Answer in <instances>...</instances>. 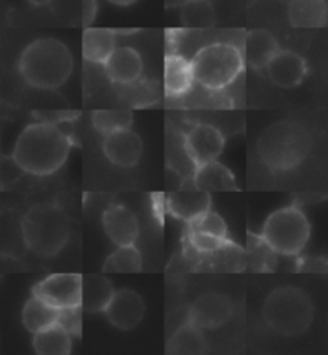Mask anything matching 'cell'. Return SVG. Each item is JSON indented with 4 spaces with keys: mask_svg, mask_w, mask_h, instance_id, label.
<instances>
[{
    "mask_svg": "<svg viewBox=\"0 0 328 355\" xmlns=\"http://www.w3.org/2000/svg\"><path fill=\"white\" fill-rule=\"evenodd\" d=\"M71 148L72 139L58 125L39 122L21 132L13 149V160L26 173L46 176L64 165Z\"/></svg>",
    "mask_w": 328,
    "mask_h": 355,
    "instance_id": "cell-1",
    "label": "cell"
},
{
    "mask_svg": "<svg viewBox=\"0 0 328 355\" xmlns=\"http://www.w3.org/2000/svg\"><path fill=\"white\" fill-rule=\"evenodd\" d=\"M18 71L26 83L39 90H56L74 72L71 50L58 39H37L26 46L18 61Z\"/></svg>",
    "mask_w": 328,
    "mask_h": 355,
    "instance_id": "cell-2",
    "label": "cell"
},
{
    "mask_svg": "<svg viewBox=\"0 0 328 355\" xmlns=\"http://www.w3.org/2000/svg\"><path fill=\"white\" fill-rule=\"evenodd\" d=\"M21 234L26 247L37 257H56L71 236L69 216L55 203H37L21 219Z\"/></svg>",
    "mask_w": 328,
    "mask_h": 355,
    "instance_id": "cell-3",
    "label": "cell"
},
{
    "mask_svg": "<svg viewBox=\"0 0 328 355\" xmlns=\"http://www.w3.org/2000/svg\"><path fill=\"white\" fill-rule=\"evenodd\" d=\"M308 130L295 122H279L259 135L257 150L264 165L275 171H288L303 164L311 153Z\"/></svg>",
    "mask_w": 328,
    "mask_h": 355,
    "instance_id": "cell-4",
    "label": "cell"
},
{
    "mask_svg": "<svg viewBox=\"0 0 328 355\" xmlns=\"http://www.w3.org/2000/svg\"><path fill=\"white\" fill-rule=\"evenodd\" d=\"M261 314L270 330L282 336L296 338L309 330L314 306L306 291L296 286H280L266 297Z\"/></svg>",
    "mask_w": 328,
    "mask_h": 355,
    "instance_id": "cell-5",
    "label": "cell"
},
{
    "mask_svg": "<svg viewBox=\"0 0 328 355\" xmlns=\"http://www.w3.org/2000/svg\"><path fill=\"white\" fill-rule=\"evenodd\" d=\"M191 66L194 82L207 90L218 92L231 85L242 74L245 60L236 45L216 42L202 46L191 60Z\"/></svg>",
    "mask_w": 328,
    "mask_h": 355,
    "instance_id": "cell-6",
    "label": "cell"
},
{
    "mask_svg": "<svg viewBox=\"0 0 328 355\" xmlns=\"http://www.w3.org/2000/svg\"><path fill=\"white\" fill-rule=\"evenodd\" d=\"M259 236L275 253L296 257L309 242L311 226L303 210L290 205L274 211L266 219Z\"/></svg>",
    "mask_w": 328,
    "mask_h": 355,
    "instance_id": "cell-7",
    "label": "cell"
},
{
    "mask_svg": "<svg viewBox=\"0 0 328 355\" xmlns=\"http://www.w3.org/2000/svg\"><path fill=\"white\" fill-rule=\"evenodd\" d=\"M82 275L72 272L51 274L34 286L33 295L39 296L56 309L80 306Z\"/></svg>",
    "mask_w": 328,
    "mask_h": 355,
    "instance_id": "cell-8",
    "label": "cell"
},
{
    "mask_svg": "<svg viewBox=\"0 0 328 355\" xmlns=\"http://www.w3.org/2000/svg\"><path fill=\"white\" fill-rule=\"evenodd\" d=\"M232 315V302L220 293H205L197 297L189 307V323L200 330H215L225 325Z\"/></svg>",
    "mask_w": 328,
    "mask_h": 355,
    "instance_id": "cell-9",
    "label": "cell"
},
{
    "mask_svg": "<svg viewBox=\"0 0 328 355\" xmlns=\"http://www.w3.org/2000/svg\"><path fill=\"white\" fill-rule=\"evenodd\" d=\"M184 149L187 157L194 165L216 160L225 149V137L216 127L208 123L194 125L184 137Z\"/></svg>",
    "mask_w": 328,
    "mask_h": 355,
    "instance_id": "cell-10",
    "label": "cell"
},
{
    "mask_svg": "<svg viewBox=\"0 0 328 355\" xmlns=\"http://www.w3.org/2000/svg\"><path fill=\"white\" fill-rule=\"evenodd\" d=\"M144 301L139 293L133 290H119L104 309L109 323L119 330H132L138 327L144 317Z\"/></svg>",
    "mask_w": 328,
    "mask_h": 355,
    "instance_id": "cell-11",
    "label": "cell"
},
{
    "mask_svg": "<svg viewBox=\"0 0 328 355\" xmlns=\"http://www.w3.org/2000/svg\"><path fill=\"white\" fill-rule=\"evenodd\" d=\"M103 153L111 164L128 168L137 165L141 159L143 141L130 128L116 130L104 135Z\"/></svg>",
    "mask_w": 328,
    "mask_h": 355,
    "instance_id": "cell-12",
    "label": "cell"
},
{
    "mask_svg": "<svg viewBox=\"0 0 328 355\" xmlns=\"http://www.w3.org/2000/svg\"><path fill=\"white\" fill-rule=\"evenodd\" d=\"M269 80L280 88H295L308 74V62L291 50H279L266 66Z\"/></svg>",
    "mask_w": 328,
    "mask_h": 355,
    "instance_id": "cell-13",
    "label": "cell"
},
{
    "mask_svg": "<svg viewBox=\"0 0 328 355\" xmlns=\"http://www.w3.org/2000/svg\"><path fill=\"white\" fill-rule=\"evenodd\" d=\"M103 66L107 79L119 85H132L143 76L141 55L132 46H116Z\"/></svg>",
    "mask_w": 328,
    "mask_h": 355,
    "instance_id": "cell-14",
    "label": "cell"
},
{
    "mask_svg": "<svg viewBox=\"0 0 328 355\" xmlns=\"http://www.w3.org/2000/svg\"><path fill=\"white\" fill-rule=\"evenodd\" d=\"M103 227L109 240L117 247L133 245L139 237L138 218L125 205L109 207L103 215Z\"/></svg>",
    "mask_w": 328,
    "mask_h": 355,
    "instance_id": "cell-15",
    "label": "cell"
},
{
    "mask_svg": "<svg viewBox=\"0 0 328 355\" xmlns=\"http://www.w3.org/2000/svg\"><path fill=\"white\" fill-rule=\"evenodd\" d=\"M212 197L204 191H178L166 197V210L180 221L191 223L210 210Z\"/></svg>",
    "mask_w": 328,
    "mask_h": 355,
    "instance_id": "cell-16",
    "label": "cell"
},
{
    "mask_svg": "<svg viewBox=\"0 0 328 355\" xmlns=\"http://www.w3.org/2000/svg\"><path fill=\"white\" fill-rule=\"evenodd\" d=\"M194 85L191 61L180 53H169L165 56L164 67V90L170 98L186 95Z\"/></svg>",
    "mask_w": 328,
    "mask_h": 355,
    "instance_id": "cell-17",
    "label": "cell"
},
{
    "mask_svg": "<svg viewBox=\"0 0 328 355\" xmlns=\"http://www.w3.org/2000/svg\"><path fill=\"white\" fill-rule=\"evenodd\" d=\"M192 182H194V189L208 192V194L210 192L237 191L236 178L226 165L220 164L218 160L196 165Z\"/></svg>",
    "mask_w": 328,
    "mask_h": 355,
    "instance_id": "cell-18",
    "label": "cell"
},
{
    "mask_svg": "<svg viewBox=\"0 0 328 355\" xmlns=\"http://www.w3.org/2000/svg\"><path fill=\"white\" fill-rule=\"evenodd\" d=\"M280 50L277 39L268 29H252L243 45V60L254 69H266L269 61Z\"/></svg>",
    "mask_w": 328,
    "mask_h": 355,
    "instance_id": "cell-19",
    "label": "cell"
},
{
    "mask_svg": "<svg viewBox=\"0 0 328 355\" xmlns=\"http://www.w3.org/2000/svg\"><path fill=\"white\" fill-rule=\"evenodd\" d=\"M114 295L112 282L103 274L82 275L80 307L82 311L98 314L104 312Z\"/></svg>",
    "mask_w": 328,
    "mask_h": 355,
    "instance_id": "cell-20",
    "label": "cell"
},
{
    "mask_svg": "<svg viewBox=\"0 0 328 355\" xmlns=\"http://www.w3.org/2000/svg\"><path fill=\"white\" fill-rule=\"evenodd\" d=\"M117 46V33L104 28L83 29L82 35V55L83 58L95 64H104L114 49Z\"/></svg>",
    "mask_w": 328,
    "mask_h": 355,
    "instance_id": "cell-21",
    "label": "cell"
},
{
    "mask_svg": "<svg viewBox=\"0 0 328 355\" xmlns=\"http://www.w3.org/2000/svg\"><path fill=\"white\" fill-rule=\"evenodd\" d=\"M328 19L325 0H291L288 2V21L293 28H325Z\"/></svg>",
    "mask_w": 328,
    "mask_h": 355,
    "instance_id": "cell-22",
    "label": "cell"
},
{
    "mask_svg": "<svg viewBox=\"0 0 328 355\" xmlns=\"http://www.w3.org/2000/svg\"><path fill=\"white\" fill-rule=\"evenodd\" d=\"M58 312L60 309L50 306L42 297L33 295V297L26 301L21 318H23V325L26 330L34 335V333L55 325L56 320H58Z\"/></svg>",
    "mask_w": 328,
    "mask_h": 355,
    "instance_id": "cell-23",
    "label": "cell"
},
{
    "mask_svg": "<svg viewBox=\"0 0 328 355\" xmlns=\"http://www.w3.org/2000/svg\"><path fill=\"white\" fill-rule=\"evenodd\" d=\"M207 349V341L200 328L192 323L180 327L166 343V354L176 355H194L204 354Z\"/></svg>",
    "mask_w": 328,
    "mask_h": 355,
    "instance_id": "cell-24",
    "label": "cell"
},
{
    "mask_svg": "<svg viewBox=\"0 0 328 355\" xmlns=\"http://www.w3.org/2000/svg\"><path fill=\"white\" fill-rule=\"evenodd\" d=\"M33 347L39 355H67L72 352V341L58 323H55L45 330L34 333Z\"/></svg>",
    "mask_w": 328,
    "mask_h": 355,
    "instance_id": "cell-25",
    "label": "cell"
},
{
    "mask_svg": "<svg viewBox=\"0 0 328 355\" xmlns=\"http://www.w3.org/2000/svg\"><path fill=\"white\" fill-rule=\"evenodd\" d=\"M143 269V258L139 250L133 245H122L112 252L103 264V272L137 274Z\"/></svg>",
    "mask_w": 328,
    "mask_h": 355,
    "instance_id": "cell-26",
    "label": "cell"
},
{
    "mask_svg": "<svg viewBox=\"0 0 328 355\" xmlns=\"http://www.w3.org/2000/svg\"><path fill=\"white\" fill-rule=\"evenodd\" d=\"M181 23L187 29H208L215 24V8L210 0H187L181 5Z\"/></svg>",
    "mask_w": 328,
    "mask_h": 355,
    "instance_id": "cell-27",
    "label": "cell"
},
{
    "mask_svg": "<svg viewBox=\"0 0 328 355\" xmlns=\"http://www.w3.org/2000/svg\"><path fill=\"white\" fill-rule=\"evenodd\" d=\"M133 122V114L130 109H104L95 111L92 116V123L98 133L104 135L116 132V130L130 128Z\"/></svg>",
    "mask_w": 328,
    "mask_h": 355,
    "instance_id": "cell-28",
    "label": "cell"
},
{
    "mask_svg": "<svg viewBox=\"0 0 328 355\" xmlns=\"http://www.w3.org/2000/svg\"><path fill=\"white\" fill-rule=\"evenodd\" d=\"M275 257V252L264 242L261 236H248V258L254 270H269L270 261Z\"/></svg>",
    "mask_w": 328,
    "mask_h": 355,
    "instance_id": "cell-29",
    "label": "cell"
},
{
    "mask_svg": "<svg viewBox=\"0 0 328 355\" xmlns=\"http://www.w3.org/2000/svg\"><path fill=\"white\" fill-rule=\"evenodd\" d=\"M187 229H191V231H197V232L212 234V236H216L221 239H229V231H227L225 219L212 210L205 211L204 215L196 218L194 221L187 223Z\"/></svg>",
    "mask_w": 328,
    "mask_h": 355,
    "instance_id": "cell-30",
    "label": "cell"
},
{
    "mask_svg": "<svg viewBox=\"0 0 328 355\" xmlns=\"http://www.w3.org/2000/svg\"><path fill=\"white\" fill-rule=\"evenodd\" d=\"M187 240H189L191 247L194 248L196 252L204 253V254L218 253L232 245V242L229 239H221V237L212 236V234L191 231V229H187Z\"/></svg>",
    "mask_w": 328,
    "mask_h": 355,
    "instance_id": "cell-31",
    "label": "cell"
},
{
    "mask_svg": "<svg viewBox=\"0 0 328 355\" xmlns=\"http://www.w3.org/2000/svg\"><path fill=\"white\" fill-rule=\"evenodd\" d=\"M56 323L64 330L71 338H80L82 335V307H64L58 312Z\"/></svg>",
    "mask_w": 328,
    "mask_h": 355,
    "instance_id": "cell-32",
    "label": "cell"
},
{
    "mask_svg": "<svg viewBox=\"0 0 328 355\" xmlns=\"http://www.w3.org/2000/svg\"><path fill=\"white\" fill-rule=\"evenodd\" d=\"M35 116L39 117L40 122H46V123H55L56 122H66V120H74V117L79 116L77 112H35Z\"/></svg>",
    "mask_w": 328,
    "mask_h": 355,
    "instance_id": "cell-33",
    "label": "cell"
},
{
    "mask_svg": "<svg viewBox=\"0 0 328 355\" xmlns=\"http://www.w3.org/2000/svg\"><path fill=\"white\" fill-rule=\"evenodd\" d=\"M98 13V2L96 0H82V24L83 28H88Z\"/></svg>",
    "mask_w": 328,
    "mask_h": 355,
    "instance_id": "cell-34",
    "label": "cell"
},
{
    "mask_svg": "<svg viewBox=\"0 0 328 355\" xmlns=\"http://www.w3.org/2000/svg\"><path fill=\"white\" fill-rule=\"evenodd\" d=\"M107 2L117 5V7H130V5L137 3L138 0H107Z\"/></svg>",
    "mask_w": 328,
    "mask_h": 355,
    "instance_id": "cell-35",
    "label": "cell"
},
{
    "mask_svg": "<svg viewBox=\"0 0 328 355\" xmlns=\"http://www.w3.org/2000/svg\"><path fill=\"white\" fill-rule=\"evenodd\" d=\"M187 0H165V7L166 8H175V7H181V5L186 3Z\"/></svg>",
    "mask_w": 328,
    "mask_h": 355,
    "instance_id": "cell-36",
    "label": "cell"
},
{
    "mask_svg": "<svg viewBox=\"0 0 328 355\" xmlns=\"http://www.w3.org/2000/svg\"><path fill=\"white\" fill-rule=\"evenodd\" d=\"M29 2L35 5V7H44V5H49L53 2V0H29Z\"/></svg>",
    "mask_w": 328,
    "mask_h": 355,
    "instance_id": "cell-37",
    "label": "cell"
},
{
    "mask_svg": "<svg viewBox=\"0 0 328 355\" xmlns=\"http://www.w3.org/2000/svg\"><path fill=\"white\" fill-rule=\"evenodd\" d=\"M280 2H284V3H288V2H291V0H280Z\"/></svg>",
    "mask_w": 328,
    "mask_h": 355,
    "instance_id": "cell-38",
    "label": "cell"
},
{
    "mask_svg": "<svg viewBox=\"0 0 328 355\" xmlns=\"http://www.w3.org/2000/svg\"><path fill=\"white\" fill-rule=\"evenodd\" d=\"M0 186H2V180H0Z\"/></svg>",
    "mask_w": 328,
    "mask_h": 355,
    "instance_id": "cell-39",
    "label": "cell"
}]
</instances>
